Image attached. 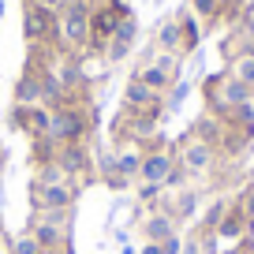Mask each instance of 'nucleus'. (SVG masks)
<instances>
[{"label": "nucleus", "instance_id": "obj_1", "mask_svg": "<svg viewBox=\"0 0 254 254\" xmlns=\"http://www.w3.org/2000/svg\"><path fill=\"white\" fill-rule=\"evenodd\" d=\"M97 131V105L90 101H75V105H64V109L49 112V135L56 146H67V142H90V135Z\"/></svg>", "mask_w": 254, "mask_h": 254}, {"label": "nucleus", "instance_id": "obj_2", "mask_svg": "<svg viewBox=\"0 0 254 254\" xmlns=\"http://www.w3.org/2000/svg\"><path fill=\"white\" fill-rule=\"evenodd\" d=\"M26 228L41 243L45 254H75V209H53V213H30Z\"/></svg>", "mask_w": 254, "mask_h": 254}, {"label": "nucleus", "instance_id": "obj_3", "mask_svg": "<svg viewBox=\"0 0 254 254\" xmlns=\"http://www.w3.org/2000/svg\"><path fill=\"white\" fill-rule=\"evenodd\" d=\"M56 49L67 56L90 53V8L79 0H67L64 11L56 15Z\"/></svg>", "mask_w": 254, "mask_h": 254}, {"label": "nucleus", "instance_id": "obj_4", "mask_svg": "<svg viewBox=\"0 0 254 254\" xmlns=\"http://www.w3.org/2000/svg\"><path fill=\"white\" fill-rule=\"evenodd\" d=\"M172 157H176V165H180L194 183H198V180H213L217 168L224 165L221 153H217V146L198 142V138H190V135H180V142H172Z\"/></svg>", "mask_w": 254, "mask_h": 254}, {"label": "nucleus", "instance_id": "obj_5", "mask_svg": "<svg viewBox=\"0 0 254 254\" xmlns=\"http://www.w3.org/2000/svg\"><path fill=\"white\" fill-rule=\"evenodd\" d=\"M202 101H206V112H213V116L224 120L236 105H251L254 97L239 79H232L228 71H221V75H209V79L202 82Z\"/></svg>", "mask_w": 254, "mask_h": 254}, {"label": "nucleus", "instance_id": "obj_6", "mask_svg": "<svg viewBox=\"0 0 254 254\" xmlns=\"http://www.w3.org/2000/svg\"><path fill=\"white\" fill-rule=\"evenodd\" d=\"M127 15H135V11L127 8L124 0H105L101 8L90 11V53H105V45L112 41L116 26L124 23Z\"/></svg>", "mask_w": 254, "mask_h": 254}, {"label": "nucleus", "instance_id": "obj_7", "mask_svg": "<svg viewBox=\"0 0 254 254\" xmlns=\"http://www.w3.org/2000/svg\"><path fill=\"white\" fill-rule=\"evenodd\" d=\"M30 213H53V209H75L82 187L79 183H34L30 180Z\"/></svg>", "mask_w": 254, "mask_h": 254}, {"label": "nucleus", "instance_id": "obj_8", "mask_svg": "<svg viewBox=\"0 0 254 254\" xmlns=\"http://www.w3.org/2000/svg\"><path fill=\"white\" fill-rule=\"evenodd\" d=\"M56 165L67 172V180H75L79 187H90L97 180V161H94V150L90 142H67L56 150Z\"/></svg>", "mask_w": 254, "mask_h": 254}, {"label": "nucleus", "instance_id": "obj_9", "mask_svg": "<svg viewBox=\"0 0 254 254\" xmlns=\"http://www.w3.org/2000/svg\"><path fill=\"white\" fill-rule=\"evenodd\" d=\"M153 209H165L168 217H172L176 224H190V221H198V213H202V194H198V187H183V190H165L157 198V206Z\"/></svg>", "mask_w": 254, "mask_h": 254}, {"label": "nucleus", "instance_id": "obj_10", "mask_svg": "<svg viewBox=\"0 0 254 254\" xmlns=\"http://www.w3.org/2000/svg\"><path fill=\"white\" fill-rule=\"evenodd\" d=\"M23 38L26 45H56V11L23 4Z\"/></svg>", "mask_w": 254, "mask_h": 254}, {"label": "nucleus", "instance_id": "obj_11", "mask_svg": "<svg viewBox=\"0 0 254 254\" xmlns=\"http://www.w3.org/2000/svg\"><path fill=\"white\" fill-rule=\"evenodd\" d=\"M8 127L19 131V135H26L30 142L34 138H45L49 135V109L45 105H11Z\"/></svg>", "mask_w": 254, "mask_h": 254}, {"label": "nucleus", "instance_id": "obj_12", "mask_svg": "<svg viewBox=\"0 0 254 254\" xmlns=\"http://www.w3.org/2000/svg\"><path fill=\"white\" fill-rule=\"evenodd\" d=\"M135 228H138V236H142V243H165V239H172L176 232H180V224H176L165 209H146Z\"/></svg>", "mask_w": 254, "mask_h": 254}, {"label": "nucleus", "instance_id": "obj_13", "mask_svg": "<svg viewBox=\"0 0 254 254\" xmlns=\"http://www.w3.org/2000/svg\"><path fill=\"white\" fill-rule=\"evenodd\" d=\"M247 236H254V224L247 221V213L232 202L228 213H224V221L217 224V239H221V247H236L239 239H247Z\"/></svg>", "mask_w": 254, "mask_h": 254}, {"label": "nucleus", "instance_id": "obj_14", "mask_svg": "<svg viewBox=\"0 0 254 254\" xmlns=\"http://www.w3.org/2000/svg\"><path fill=\"white\" fill-rule=\"evenodd\" d=\"M11 105H41V67L26 64L11 86Z\"/></svg>", "mask_w": 254, "mask_h": 254}, {"label": "nucleus", "instance_id": "obj_15", "mask_svg": "<svg viewBox=\"0 0 254 254\" xmlns=\"http://www.w3.org/2000/svg\"><path fill=\"white\" fill-rule=\"evenodd\" d=\"M176 168V157L172 150H150L142 153V168H138V180L142 183H161L165 187V176Z\"/></svg>", "mask_w": 254, "mask_h": 254}, {"label": "nucleus", "instance_id": "obj_16", "mask_svg": "<svg viewBox=\"0 0 254 254\" xmlns=\"http://www.w3.org/2000/svg\"><path fill=\"white\" fill-rule=\"evenodd\" d=\"M228 206H232V194H213V198L202 206V213H198V221H194V232H217V224L224 221V213H228Z\"/></svg>", "mask_w": 254, "mask_h": 254}, {"label": "nucleus", "instance_id": "obj_17", "mask_svg": "<svg viewBox=\"0 0 254 254\" xmlns=\"http://www.w3.org/2000/svg\"><path fill=\"white\" fill-rule=\"evenodd\" d=\"M161 101H165V97L153 94V90L146 86V82H138L135 75L124 82V109L127 112H131V109H153V105H161Z\"/></svg>", "mask_w": 254, "mask_h": 254}, {"label": "nucleus", "instance_id": "obj_18", "mask_svg": "<svg viewBox=\"0 0 254 254\" xmlns=\"http://www.w3.org/2000/svg\"><path fill=\"white\" fill-rule=\"evenodd\" d=\"M187 135H190V138H198V142L221 146V138H224V120H221V116H213V112H202V116L190 124Z\"/></svg>", "mask_w": 254, "mask_h": 254}, {"label": "nucleus", "instance_id": "obj_19", "mask_svg": "<svg viewBox=\"0 0 254 254\" xmlns=\"http://www.w3.org/2000/svg\"><path fill=\"white\" fill-rule=\"evenodd\" d=\"M153 45L161 49V53H176L183 56V30H180V19H165V23L157 26V34H153Z\"/></svg>", "mask_w": 254, "mask_h": 254}, {"label": "nucleus", "instance_id": "obj_20", "mask_svg": "<svg viewBox=\"0 0 254 254\" xmlns=\"http://www.w3.org/2000/svg\"><path fill=\"white\" fill-rule=\"evenodd\" d=\"M135 79H138V82H146V86H150L153 94H161V97H165L168 90L176 86V79H172V75H165L157 64H138V67H135Z\"/></svg>", "mask_w": 254, "mask_h": 254}, {"label": "nucleus", "instance_id": "obj_21", "mask_svg": "<svg viewBox=\"0 0 254 254\" xmlns=\"http://www.w3.org/2000/svg\"><path fill=\"white\" fill-rule=\"evenodd\" d=\"M116 150V172H124L127 180H135L138 183V168H142V150H138L135 142H127V146H112Z\"/></svg>", "mask_w": 254, "mask_h": 254}, {"label": "nucleus", "instance_id": "obj_22", "mask_svg": "<svg viewBox=\"0 0 254 254\" xmlns=\"http://www.w3.org/2000/svg\"><path fill=\"white\" fill-rule=\"evenodd\" d=\"M228 75H232V79H239L247 90H251V97H254V53L232 56V60H228Z\"/></svg>", "mask_w": 254, "mask_h": 254}, {"label": "nucleus", "instance_id": "obj_23", "mask_svg": "<svg viewBox=\"0 0 254 254\" xmlns=\"http://www.w3.org/2000/svg\"><path fill=\"white\" fill-rule=\"evenodd\" d=\"M176 19H180V30H183V56H187V53H194V49H198V41H202V26H198V19L190 15V8H183Z\"/></svg>", "mask_w": 254, "mask_h": 254}, {"label": "nucleus", "instance_id": "obj_24", "mask_svg": "<svg viewBox=\"0 0 254 254\" xmlns=\"http://www.w3.org/2000/svg\"><path fill=\"white\" fill-rule=\"evenodd\" d=\"M190 94H194L190 79H176V86L165 94V101H161V105H165V112H180L183 105H187V97H190Z\"/></svg>", "mask_w": 254, "mask_h": 254}, {"label": "nucleus", "instance_id": "obj_25", "mask_svg": "<svg viewBox=\"0 0 254 254\" xmlns=\"http://www.w3.org/2000/svg\"><path fill=\"white\" fill-rule=\"evenodd\" d=\"M161 194H165V187H161V183H142V180L135 183V206H138V209H153Z\"/></svg>", "mask_w": 254, "mask_h": 254}, {"label": "nucleus", "instance_id": "obj_26", "mask_svg": "<svg viewBox=\"0 0 254 254\" xmlns=\"http://www.w3.org/2000/svg\"><path fill=\"white\" fill-rule=\"evenodd\" d=\"M8 254H45V251H41V243L34 239V232H30V228H23V232H15V236H11Z\"/></svg>", "mask_w": 254, "mask_h": 254}, {"label": "nucleus", "instance_id": "obj_27", "mask_svg": "<svg viewBox=\"0 0 254 254\" xmlns=\"http://www.w3.org/2000/svg\"><path fill=\"white\" fill-rule=\"evenodd\" d=\"M232 202H236V206L247 213V221L254 224V180H247L239 190H232Z\"/></svg>", "mask_w": 254, "mask_h": 254}, {"label": "nucleus", "instance_id": "obj_28", "mask_svg": "<svg viewBox=\"0 0 254 254\" xmlns=\"http://www.w3.org/2000/svg\"><path fill=\"white\" fill-rule=\"evenodd\" d=\"M190 15L213 23V19H221V4L217 0H190Z\"/></svg>", "mask_w": 254, "mask_h": 254}, {"label": "nucleus", "instance_id": "obj_29", "mask_svg": "<svg viewBox=\"0 0 254 254\" xmlns=\"http://www.w3.org/2000/svg\"><path fill=\"white\" fill-rule=\"evenodd\" d=\"M183 187H194V180H190V176H187V172H183V168H180V165H176V168H172V172H168V176H165V190H183Z\"/></svg>", "mask_w": 254, "mask_h": 254}, {"label": "nucleus", "instance_id": "obj_30", "mask_svg": "<svg viewBox=\"0 0 254 254\" xmlns=\"http://www.w3.org/2000/svg\"><path fill=\"white\" fill-rule=\"evenodd\" d=\"M161 254H183V236H180V232H176L172 239H165V243H161Z\"/></svg>", "mask_w": 254, "mask_h": 254}, {"label": "nucleus", "instance_id": "obj_31", "mask_svg": "<svg viewBox=\"0 0 254 254\" xmlns=\"http://www.w3.org/2000/svg\"><path fill=\"white\" fill-rule=\"evenodd\" d=\"M26 4H38V8H49V11H56V15H60L67 0H26Z\"/></svg>", "mask_w": 254, "mask_h": 254}, {"label": "nucleus", "instance_id": "obj_32", "mask_svg": "<svg viewBox=\"0 0 254 254\" xmlns=\"http://www.w3.org/2000/svg\"><path fill=\"white\" fill-rule=\"evenodd\" d=\"M138 254H161V243H142V247H138Z\"/></svg>", "mask_w": 254, "mask_h": 254}, {"label": "nucleus", "instance_id": "obj_33", "mask_svg": "<svg viewBox=\"0 0 254 254\" xmlns=\"http://www.w3.org/2000/svg\"><path fill=\"white\" fill-rule=\"evenodd\" d=\"M79 4H86V8H90V11H94V8H101L105 0H79Z\"/></svg>", "mask_w": 254, "mask_h": 254}, {"label": "nucleus", "instance_id": "obj_34", "mask_svg": "<svg viewBox=\"0 0 254 254\" xmlns=\"http://www.w3.org/2000/svg\"><path fill=\"white\" fill-rule=\"evenodd\" d=\"M120 254H138V247H131V243H124V247H120Z\"/></svg>", "mask_w": 254, "mask_h": 254}, {"label": "nucleus", "instance_id": "obj_35", "mask_svg": "<svg viewBox=\"0 0 254 254\" xmlns=\"http://www.w3.org/2000/svg\"><path fill=\"white\" fill-rule=\"evenodd\" d=\"M4 8H8V4H4V0H0V19H4Z\"/></svg>", "mask_w": 254, "mask_h": 254}]
</instances>
